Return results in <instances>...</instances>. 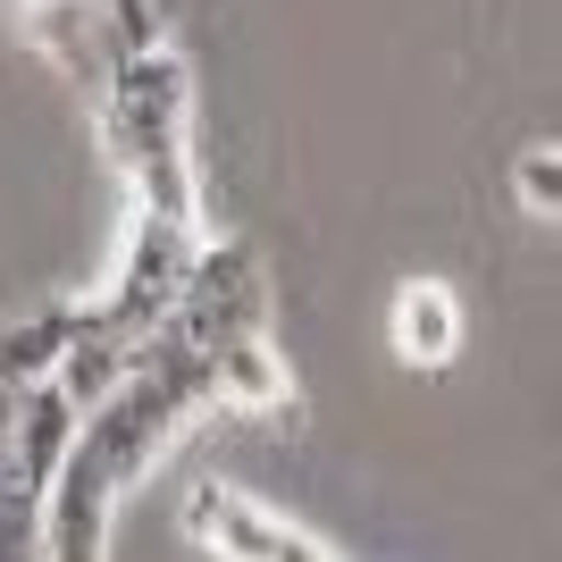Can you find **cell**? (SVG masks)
<instances>
[{"instance_id":"1","label":"cell","mask_w":562,"mask_h":562,"mask_svg":"<svg viewBox=\"0 0 562 562\" xmlns=\"http://www.w3.org/2000/svg\"><path fill=\"white\" fill-rule=\"evenodd\" d=\"M211 403V352L177 345V336H143L135 370L76 420V446L43 495V554L50 562H93L110 554L117 504L168 462L177 428Z\"/></svg>"},{"instance_id":"2","label":"cell","mask_w":562,"mask_h":562,"mask_svg":"<svg viewBox=\"0 0 562 562\" xmlns=\"http://www.w3.org/2000/svg\"><path fill=\"white\" fill-rule=\"evenodd\" d=\"M101 143H110L117 177L135 193V211L202 218L193 186V68L177 43H143L101 68Z\"/></svg>"},{"instance_id":"3","label":"cell","mask_w":562,"mask_h":562,"mask_svg":"<svg viewBox=\"0 0 562 562\" xmlns=\"http://www.w3.org/2000/svg\"><path fill=\"white\" fill-rule=\"evenodd\" d=\"M193 252H202V218H168V211H126V244H117V269L101 285L85 319L110 336H160L168 311H177V285H186Z\"/></svg>"},{"instance_id":"4","label":"cell","mask_w":562,"mask_h":562,"mask_svg":"<svg viewBox=\"0 0 562 562\" xmlns=\"http://www.w3.org/2000/svg\"><path fill=\"white\" fill-rule=\"evenodd\" d=\"M186 546L193 554H218V562H336L345 546L311 520H285L278 504L227 487V479H202L186 495Z\"/></svg>"},{"instance_id":"5","label":"cell","mask_w":562,"mask_h":562,"mask_svg":"<svg viewBox=\"0 0 562 562\" xmlns=\"http://www.w3.org/2000/svg\"><path fill=\"white\" fill-rule=\"evenodd\" d=\"M252 328H269V269H260V252L202 235V252H193L160 336H177V345H193V352H218V345H235V336H252Z\"/></svg>"},{"instance_id":"6","label":"cell","mask_w":562,"mask_h":562,"mask_svg":"<svg viewBox=\"0 0 562 562\" xmlns=\"http://www.w3.org/2000/svg\"><path fill=\"white\" fill-rule=\"evenodd\" d=\"M386 345L403 370H446L462 352V294L446 278H403L395 311H386Z\"/></svg>"},{"instance_id":"7","label":"cell","mask_w":562,"mask_h":562,"mask_svg":"<svg viewBox=\"0 0 562 562\" xmlns=\"http://www.w3.org/2000/svg\"><path fill=\"white\" fill-rule=\"evenodd\" d=\"M211 403H227V412H285L294 403V370L269 345V328H252V336H235V345L211 352Z\"/></svg>"},{"instance_id":"8","label":"cell","mask_w":562,"mask_h":562,"mask_svg":"<svg viewBox=\"0 0 562 562\" xmlns=\"http://www.w3.org/2000/svg\"><path fill=\"white\" fill-rule=\"evenodd\" d=\"M85 328V303H43V311H18V319H0V386H34V378L59 370V352L76 345Z\"/></svg>"},{"instance_id":"9","label":"cell","mask_w":562,"mask_h":562,"mask_svg":"<svg viewBox=\"0 0 562 562\" xmlns=\"http://www.w3.org/2000/svg\"><path fill=\"white\" fill-rule=\"evenodd\" d=\"M513 202L538 218V227H562V151H554V143H529V151H520Z\"/></svg>"},{"instance_id":"10","label":"cell","mask_w":562,"mask_h":562,"mask_svg":"<svg viewBox=\"0 0 562 562\" xmlns=\"http://www.w3.org/2000/svg\"><path fill=\"white\" fill-rule=\"evenodd\" d=\"M93 18H101V50H110V59H126V50H143V43H168L160 0H93Z\"/></svg>"},{"instance_id":"11","label":"cell","mask_w":562,"mask_h":562,"mask_svg":"<svg viewBox=\"0 0 562 562\" xmlns=\"http://www.w3.org/2000/svg\"><path fill=\"white\" fill-rule=\"evenodd\" d=\"M9 420H18V386H0V446H9Z\"/></svg>"},{"instance_id":"12","label":"cell","mask_w":562,"mask_h":562,"mask_svg":"<svg viewBox=\"0 0 562 562\" xmlns=\"http://www.w3.org/2000/svg\"><path fill=\"white\" fill-rule=\"evenodd\" d=\"M25 9H59V0H25Z\"/></svg>"}]
</instances>
